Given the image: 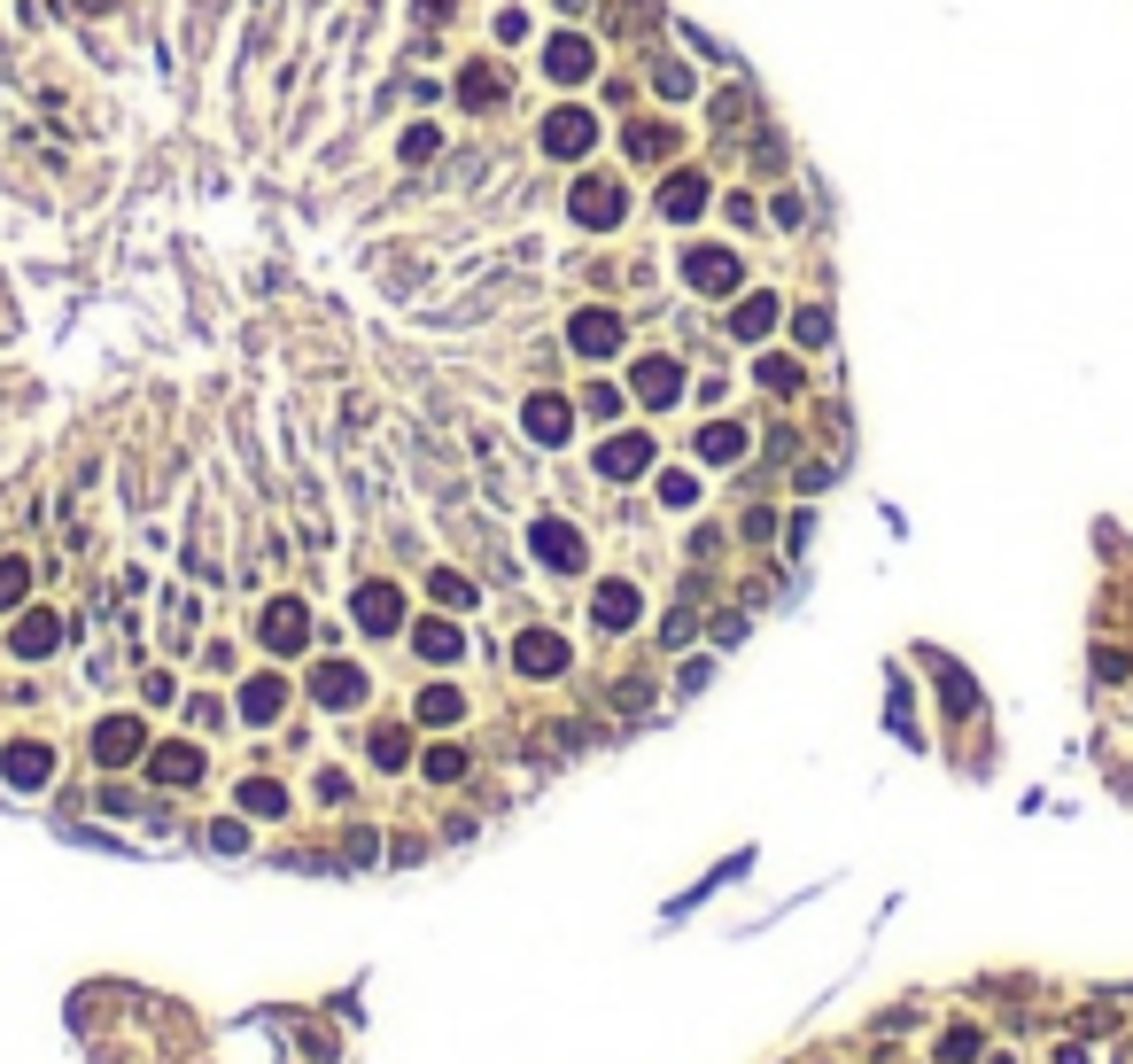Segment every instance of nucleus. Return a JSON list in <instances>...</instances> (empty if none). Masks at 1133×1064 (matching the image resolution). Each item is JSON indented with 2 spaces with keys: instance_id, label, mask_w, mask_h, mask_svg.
<instances>
[{
  "instance_id": "f257e3e1",
  "label": "nucleus",
  "mask_w": 1133,
  "mask_h": 1064,
  "mask_svg": "<svg viewBox=\"0 0 1133 1064\" xmlns=\"http://www.w3.org/2000/svg\"><path fill=\"white\" fill-rule=\"evenodd\" d=\"M683 280L706 288V296H730V288H738V257H730V249H691V257H683Z\"/></svg>"
},
{
  "instance_id": "f03ea898",
  "label": "nucleus",
  "mask_w": 1133,
  "mask_h": 1064,
  "mask_svg": "<svg viewBox=\"0 0 1133 1064\" xmlns=\"http://www.w3.org/2000/svg\"><path fill=\"white\" fill-rule=\"evenodd\" d=\"M621 210H629V195H621L613 179H582V187H575V218H582V226H613Z\"/></svg>"
},
{
  "instance_id": "7ed1b4c3",
  "label": "nucleus",
  "mask_w": 1133,
  "mask_h": 1064,
  "mask_svg": "<svg viewBox=\"0 0 1133 1064\" xmlns=\"http://www.w3.org/2000/svg\"><path fill=\"white\" fill-rule=\"evenodd\" d=\"M590 62H598V55H590V39H582V31H559L552 55H544V70H552L559 86H575V78H590Z\"/></svg>"
},
{
  "instance_id": "20e7f679",
  "label": "nucleus",
  "mask_w": 1133,
  "mask_h": 1064,
  "mask_svg": "<svg viewBox=\"0 0 1133 1064\" xmlns=\"http://www.w3.org/2000/svg\"><path fill=\"white\" fill-rule=\"evenodd\" d=\"M311 692H319L326 708H357V700H365V677H357L349 660H326L319 677H311Z\"/></svg>"
},
{
  "instance_id": "39448f33",
  "label": "nucleus",
  "mask_w": 1133,
  "mask_h": 1064,
  "mask_svg": "<svg viewBox=\"0 0 1133 1064\" xmlns=\"http://www.w3.org/2000/svg\"><path fill=\"white\" fill-rule=\"evenodd\" d=\"M567 342H575L582 357H606L613 342H621V319H613V311H582V319L567 326Z\"/></svg>"
},
{
  "instance_id": "423d86ee",
  "label": "nucleus",
  "mask_w": 1133,
  "mask_h": 1064,
  "mask_svg": "<svg viewBox=\"0 0 1133 1064\" xmlns=\"http://www.w3.org/2000/svg\"><path fill=\"white\" fill-rule=\"evenodd\" d=\"M590 132H598L590 109H559V117L544 124V149H552V156H582V149H590Z\"/></svg>"
},
{
  "instance_id": "0eeeda50",
  "label": "nucleus",
  "mask_w": 1133,
  "mask_h": 1064,
  "mask_svg": "<svg viewBox=\"0 0 1133 1064\" xmlns=\"http://www.w3.org/2000/svg\"><path fill=\"white\" fill-rule=\"evenodd\" d=\"M357 621H365V629H380V637H388V629L404 621V598L388 591V583H365V591H357Z\"/></svg>"
},
{
  "instance_id": "6e6552de",
  "label": "nucleus",
  "mask_w": 1133,
  "mask_h": 1064,
  "mask_svg": "<svg viewBox=\"0 0 1133 1064\" xmlns=\"http://www.w3.org/2000/svg\"><path fill=\"white\" fill-rule=\"evenodd\" d=\"M536 552L552 567H582V536L567 529V521H536Z\"/></svg>"
},
{
  "instance_id": "1a4fd4ad",
  "label": "nucleus",
  "mask_w": 1133,
  "mask_h": 1064,
  "mask_svg": "<svg viewBox=\"0 0 1133 1064\" xmlns=\"http://www.w3.org/2000/svg\"><path fill=\"white\" fill-rule=\"evenodd\" d=\"M598 467H606L613 482H621V474H644L652 467V444H644V436H613V444L598 451Z\"/></svg>"
},
{
  "instance_id": "9d476101",
  "label": "nucleus",
  "mask_w": 1133,
  "mask_h": 1064,
  "mask_svg": "<svg viewBox=\"0 0 1133 1064\" xmlns=\"http://www.w3.org/2000/svg\"><path fill=\"white\" fill-rule=\"evenodd\" d=\"M521 669H528V677H552V669H567V645H559L552 629H528V637H521Z\"/></svg>"
},
{
  "instance_id": "9b49d317",
  "label": "nucleus",
  "mask_w": 1133,
  "mask_h": 1064,
  "mask_svg": "<svg viewBox=\"0 0 1133 1064\" xmlns=\"http://www.w3.org/2000/svg\"><path fill=\"white\" fill-rule=\"evenodd\" d=\"M675 388H683V373H675L668 357H644V365H637V396H644V405H675Z\"/></svg>"
},
{
  "instance_id": "f8f14e48",
  "label": "nucleus",
  "mask_w": 1133,
  "mask_h": 1064,
  "mask_svg": "<svg viewBox=\"0 0 1133 1064\" xmlns=\"http://www.w3.org/2000/svg\"><path fill=\"white\" fill-rule=\"evenodd\" d=\"M264 645H272V652H295V645H303V606H295V598H280V606L264 614Z\"/></svg>"
},
{
  "instance_id": "ddd939ff",
  "label": "nucleus",
  "mask_w": 1133,
  "mask_h": 1064,
  "mask_svg": "<svg viewBox=\"0 0 1133 1064\" xmlns=\"http://www.w3.org/2000/svg\"><path fill=\"white\" fill-rule=\"evenodd\" d=\"M528 436L536 444H567V396H536L528 405Z\"/></svg>"
},
{
  "instance_id": "4468645a",
  "label": "nucleus",
  "mask_w": 1133,
  "mask_h": 1064,
  "mask_svg": "<svg viewBox=\"0 0 1133 1064\" xmlns=\"http://www.w3.org/2000/svg\"><path fill=\"white\" fill-rule=\"evenodd\" d=\"M93 754H101V762H132V754H140V723H132V715H116V723H101V739H93Z\"/></svg>"
},
{
  "instance_id": "2eb2a0df",
  "label": "nucleus",
  "mask_w": 1133,
  "mask_h": 1064,
  "mask_svg": "<svg viewBox=\"0 0 1133 1064\" xmlns=\"http://www.w3.org/2000/svg\"><path fill=\"white\" fill-rule=\"evenodd\" d=\"M0 777H8V785H47V746H8V762H0Z\"/></svg>"
},
{
  "instance_id": "dca6fc26",
  "label": "nucleus",
  "mask_w": 1133,
  "mask_h": 1064,
  "mask_svg": "<svg viewBox=\"0 0 1133 1064\" xmlns=\"http://www.w3.org/2000/svg\"><path fill=\"white\" fill-rule=\"evenodd\" d=\"M637 583H598V621H606V629H621V621H637Z\"/></svg>"
},
{
  "instance_id": "f3484780",
  "label": "nucleus",
  "mask_w": 1133,
  "mask_h": 1064,
  "mask_svg": "<svg viewBox=\"0 0 1133 1064\" xmlns=\"http://www.w3.org/2000/svg\"><path fill=\"white\" fill-rule=\"evenodd\" d=\"M156 777H164V785H195V777H203V754H195V746H164V754H156Z\"/></svg>"
},
{
  "instance_id": "a211bd4d",
  "label": "nucleus",
  "mask_w": 1133,
  "mask_h": 1064,
  "mask_svg": "<svg viewBox=\"0 0 1133 1064\" xmlns=\"http://www.w3.org/2000/svg\"><path fill=\"white\" fill-rule=\"evenodd\" d=\"M280 700H288V692H280V677H257L249 692H241V715H249V723H272V715H280Z\"/></svg>"
},
{
  "instance_id": "6ab92c4d",
  "label": "nucleus",
  "mask_w": 1133,
  "mask_h": 1064,
  "mask_svg": "<svg viewBox=\"0 0 1133 1064\" xmlns=\"http://www.w3.org/2000/svg\"><path fill=\"white\" fill-rule=\"evenodd\" d=\"M660 210H668V218H698V210H706V179H668Z\"/></svg>"
},
{
  "instance_id": "aec40b11",
  "label": "nucleus",
  "mask_w": 1133,
  "mask_h": 1064,
  "mask_svg": "<svg viewBox=\"0 0 1133 1064\" xmlns=\"http://www.w3.org/2000/svg\"><path fill=\"white\" fill-rule=\"evenodd\" d=\"M419 652H428V660H459L466 637L451 629V621H419Z\"/></svg>"
},
{
  "instance_id": "412c9836",
  "label": "nucleus",
  "mask_w": 1133,
  "mask_h": 1064,
  "mask_svg": "<svg viewBox=\"0 0 1133 1064\" xmlns=\"http://www.w3.org/2000/svg\"><path fill=\"white\" fill-rule=\"evenodd\" d=\"M62 637V621L55 614H24V629H16V652H47Z\"/></svg>"
},
{
  "instance_id": "4be33fe9",
  "label": "nucleus",
  "mask_w": 1133,
  "mask_h": 1064,
  "mask_svg": "<svg viewBox=\"0 0 1133 1064\" xmlns=\"http://www.w3.org/2000/svg\"><path fill=\"white\" fill-rule=\"evenodd\" d=\"M459 101H466V109H482V101H497V70H490V62H474V70L459 78Z\"/></svg>"
},
{
  "instance_id": "5701e85b",
  "label": "nucleus",
  "mask_w": 1133,
  "mask_h": 1064,
  "mask_svg": "<svg viewBox=\"0 0 1133 1064\" xmlns=\"http://www.w3.org/2000/svg\"><path fill=\"white\" fill-rule=\"evenodd\" d=\"M241 808H249V816H280L288 800H280V785H257V777H249V785H241Z\"/></svg>"
},
{
  "instance_id": "b1692460",
  "label": "nucleus",
  "mask_w": 1133,
  "mask_h": 1064,
  "mask_svg": "<svg viewBox=\"0 0 1133 1064\" xmlns=\"http://www.w3.org/2000/svg\"><path fill=\"white\" fill-rule=\"evenodd\" d=\"M668 149H675L668 124H637V132H629V156H668Z\"/></svg>"
},
{
  "instance_id": "393cba45",
  "label": "nucleus",
  "mask_w": 1133,
  "mask_h": 1064,
  "mask_svg": "<svg viewBox=\"0 0 1133 1064\" xmlns=\"http://www.w3.org/2000/svg\"><path fill=\"white\" fill-rule=\"evenodd\" d=\"M428 591H436V606H474V583H466V575H443V567H436Z\"/></svg>"
},
{
  "instance_id": "a878e982",
  "label": "nucleus",
  "mask_w": 1133,
  "mask_h": 1064,
  "mask_svg": "<svg viewBox=\"0 0 1133 1064\" xmlns=\"http://www.w3.org/2000/svg\"><path fill=\"white\" fill-rule=\"evenodd\" d=\"M698 451H706V459H738V451H746V436H738V428H706V436H698Z\"/></svg>"
},
{
  "instance_id": "bb28decb",
  "label": "nucleus",
  "mask_w": 1133,
  "mask_h": 1064,
  "mask_svg": "<svg viewBox=\"0 0 1133 1064\" xmlns=\"http://www.w3.org/2000/svg\"><path fill=\"white\" fill-rule=\"evenodd\" d=\"M419 715H428V723H459L466 700H459V692H428V700H419Z\"/></svg>"
},
{
  "instance_id": "cd10ccee",
  "label": "nucleus",
  "mask_w": 1133,
  "mask_h": 1064,
  "mask_svg": "<svg viewBox=\"0 0 1133 1064\" xmlns=\"http://www.w3.org/2000/svg\"><path fill=\"white\" fill-rule=\"evenodd\" d=\"M777 319V303L769 296H754V303H738V334H761V326Z\"/></svg>"
},
{
  "instance_id": "c85d7f7f",
  "label": "nucleus",
  "mask_w": 1133,
  "mask_h": 1064,
  "mask_svg": "<svg viewBox=\"0 0 1133 1064\" xmlns=\"http://www.w3.org/2000/svg\"><path fill=\"white\" fill-rule=\"evenodd\" d=\"M459 769H466V754H459V746H436V754H428V777H436V785H451Z\"/></svg>"
},
{
  "instance_id": "c756f323",
  "label": "nucleus",
  "mask_w": 1133,
  "mask_h": 1064,
  "mask_svg": "<svg viewBox=\"0 0 1133 1064\" xmlns=\"http://www.w3.org/2000/svg\"><path fill=\"white\" fill-rule=\"evenodd\" d=\"M24 598V560H0V606H16Z\"/></svg>"
},
{
  "instance_id": "7c9ffc66",
  "label": "nucleus",
  "mask_w": 1133,
  "mask_h": 1064,
  "mask_svg": "<svg viewBox=\"0 0 1133 1064\" xmlns=\"http://www.w3.org/2000/svg\"><path fill=\"white\" fill-rule=\"evenodd\" d=\"M761 381H769V388H800V365H785V357H761Z\"/></svg>"
},
{
  "instance_id": "2f4dec72",
  "label": "nucleus",
  "mask_w": 1133,
  "mask_h": 1064,
  "mask_svg": "<svg viewBox=\"0 0 1133 1064\" xmlns=\"http://www.w3.org/2000/svg\"><path fill=\"white\" fill-rule=\"evenodd\" d=\"M660 498H668V505H691L698 482H691V474H660Z\"/></svg>"
},
{
  "instance_id": "473e14b6",
  "label": "nucleus",
  "mask_w": 1133,
  "mask_h": 1064,
  "mask_svg": "<svg viewBox=\"0 0 1133 1064\" xmlns=\"http://www.w3.org/2000/svg\"><path fill=\"white\" fill-rule=\"evenodd\" d=\"M210 847H218V855H241V847H249V831H241V824H218V831H210Z\"/></svg>"
},
{
  "instance_id": "72a5a7b5",
  "label": "nucleus",
  "mask_w": 1133,
  "mask_h": 1064,
  "mask_svg": "<svg viewBox=\"0 0 1133 1064\" xmlns=\"http://www.w3.org/2000/svg\"><path fill=\"white\" fill-rule=\"evenodd\" d=\"M373 762H404V731H373Z\"/></svg>"
},
{
  "instance_id": "f704fd0d",
  "label": "nucleus",
  "mask_w": 1133,
  "mask_h": 1064,
  "mask_svg": "<svg viewBox=\"0 0 1133 1064\" xmlns=\"http://www.w3.org/2000/svg\"><path fill=\"white\" fill-rule=\"evenodd\" d=\"M404 156L419 164V156H436V124H419V132H404Z\"/></svg>"
},
{
  "instance_id": "c9c22d12",
  "label": "nucleus",
  "mask_w": 1133,
  "mask_h": 1064,
  "mask_svg": "<svg viewBox=\"0 0 1133 1064\" xmlns=\"http://www.w3.org/2000/svg\"><path fill=\"white\" fill-rule=\"evenodd\" d=\"M660 93H691V70H683V62H660Z\"/></svg>"
},
{
  "instance_id": "e433bc0d",
  "label": "nucleus",
  "mask_w": 1133,
  "mask_h": 1064,
  "mask_svg": "<svg viewBox=\"0 0 1133 1064\" xmlns=\"http://www.w3.org/2000/svg\"><path fill=\"white\" fill-rule=\"evenodd\" d=\"M78 8H109V0H78Z\"/></svg>"
}]
</instances>
